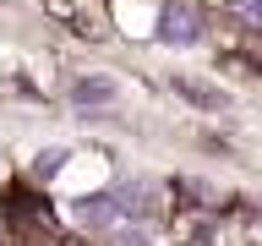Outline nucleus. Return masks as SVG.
<instances>
[{"label":"nucleus","mask_w":262,"mask_h":246,"mask_svg":"<svg viewBox=\"0 0 262 246\" xmlns=\"http://www.w3.org/2000/svg\"><path fill=\"white\" fill-rule=\"evenodd\" d=\"M159 38H164V44H175V49L202 44V22H196V11L186 6V0H164V11H159Z\"/></svg>","instance_id":"1"},{"label":"nucleus","mask_w":262,"mask_h":246,"mask_svg":"<svg viewBox=\"0 0 262 246\" xmlns=\"http://www.w3.org/2000/svg\"><path fill=\"white\" fill-rule=\"evenodd\" d=\"M115 213H120V224H142L159 213V186L153 180H126V186H115Z\"/></svg>","instance_id":"2"},{"label":"nucleus","mask_w":262,"mask_h":246,"mask_svg":"<svg viewBox=\"0 0 262 246\" xmlns=\"http://www.w3.org/2000/svg\"><path fill=\"white\" fill-rule=\"evenodd\" d=\"M71 219H77L82 230H115V224H120V213H115V197H110V192L77 197V202H71Z\"/></svg>","instance_id":"3"},{"label":"nucleus","mask_w":262,"mask_h":246,"mask_svg":"<svg viewBox=\"0 0 262 246\" xmlns=\"http://www.w3.org/2000/svg\"><path fill=\"white\" fill-rule=\"evenodd\" d=\"M115 98H120V88H115L110 77H77L71 82V104H77V110H110Z\"/></svg>","instance_id":"4"},{"label":"nucleus","mask_w":262,"mask_h":246,"mask_svg":"<svg viewBox=\"0 0 262 246\" xmlns=\"http://www.w3.org/2000/svg\"><path fill=\"white\" fill-rule=\"evenodd\" d=\"M175 93H186L191 104H208V110H224V104H229L224 88H202V82H191V77H180V82H175Z\"/></svg>","instance_id":"5"},{"label":"nucleus","mask_w":262,"mask_h":246,"mask_svg":"<svg viewBox=\"0 0 262 246\" xmlns=\"http://www.w3.org/2000/svg\"><path fill=\"white\" fill-rule=\"evenodd\" d=\"M66 159H71L66 148H44V153L33 159V175H38V180H55V175H60V170H66Z\"/></svg>","instance_id":"6"},{"label":"nucleus","mask_w":262,"mask_h":246,"mask_svg":"<svg viewBox=\"0 0 262 246\" xmlns=\"http://www.w3.org/2000/svg\"><path fill=\"white\" fill-rule=\"evenodd\" d=\"M110 246H153V235H147L142 224H115L110 230Z\"/></svg>","instance_id":"7"},{"label":"nucleus","mask_w":262,"mask_h":246,"mask_svg":"<svg viewBox=\"0 0 262 246\" xmlns=\"http://www.w3.org/2000/svg\"><path fill=\"white\" fill-rule=\"evenodd\" d=\"M224 6H229L235 16H241L246 28H262V0H224Z\"/></svg>","instance_id":"8"}]
</instances>
